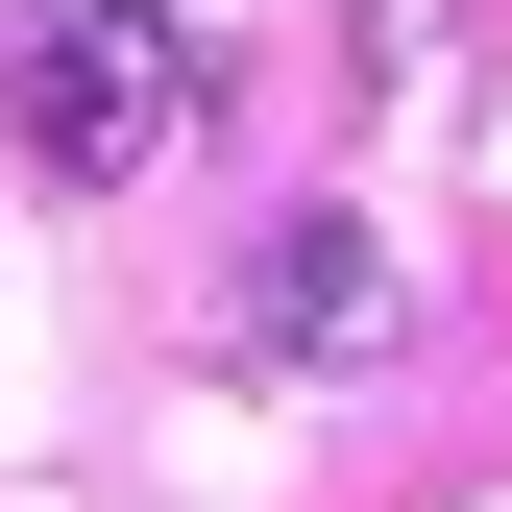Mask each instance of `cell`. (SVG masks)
<instances>
[{
	"instance_id": "7a4b0ae2",
	"label": "cell",
	"mask_w": 512,
	"mask_h": 512,
	"mask_svg": "<svg viewBox=\"0 0 512 512\" xmlns=\"http://www.w3.org/2000/svg\"><path fill=\"white\" fill-rule=\"evenodd\" d=\"M244 342H269V366H391V244H366V220H269Z\"/></svg>"
},
{
	"instance_id": "6da1fadb",
	"label": "cell",
	"mask_w": 512,
	"mask_h": 512,
	"mask_svg": "<svg viewBox=\"0 0 512 512\" xmlns=\"http://www.w3.org/2000/svg\"><path fill=\"white\" fill-rule=\"evenodd\" d=\"M196 122H220V25L196 0H74V25H25V171L122 196V171L196 147Z\"/></svg>"
}]
</instances>
